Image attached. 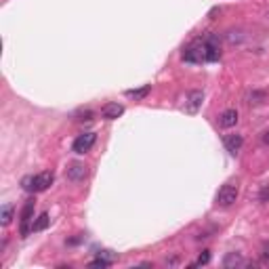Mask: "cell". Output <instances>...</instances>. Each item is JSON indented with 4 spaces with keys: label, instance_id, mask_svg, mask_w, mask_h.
Wrapping results in <instances>:
<instances>
[{
    "label": "cell",
    "instance_id": "cell-3",
    "mask_svg": "<svg viewBox=\"0 0 269 269\" xmlns=\"http://www.w3.org/2000/svg\"><path fill=\"white\" fill-rule=\"evenodd\" d=\"M202 46H204V61H219L221 57V45H219V38L215 34H206L202 36Z\"/></svg>",
    "mask_w": 269,
    "mask_h": 269
},
{
    "label": "cell",
    "instance_id": "cell-17",
    "mask_svg": "<svg viewBox=\"0 0 269 269\" xmlns=\"http://www.w3.org/2000/svg\"><path fill=\"white\" fill-rule=\"evenodd\" d=\"M248 99H250V105L254 103V105H261V103H263L265 101V93H259V90H252V93L248 95Z\"/></svg>",
    "mask_w": 269,
    "mask_h": 269
},
{
    "label": "cell",
    "instance_id": "cell-9",
    "mask_svg": "<svg viewBox=\"0 0 269 269\" xmlns=\"http://www.w3.org/2000/svg\"><path fill=\"white\" fill-rule=\"evenodd\" d=\"M124 114V105L122 103H105L101 108V116L105 120H116Z\"/></svg>",
    "mask_w": 269,
    "mask_h": 269
},
{
    "label": "cell",
    "instance_id": "cell-12",
    "mask_svg": "<svg viewBox=\"0 0 269 269\" xmlns=\"http://www.w3.org/2000/svg\"><path fill=\"white\" fill-rule=\"evenodd\" d=\"M242 265H246V261H244V257L240 252H227V254H225L223 267L231 269V267H242Z\"/></svg>",
    "mask_w": 269,
    "mask_h": 269
},
{
    "label": "cell",
    "instance_id": "cell-20",
    "mask_svg": "<svg viewBox=\"0 0 269 269\" xmlns=\"http://www.w3.org/2000/svg\"><path fill=\"white\" fill-rule=\"evenodd\" d=\"M90 118H93V112L84 110V112H80V118H78V120H90Z\"/></svg>",
    "mask_w": 269,
    "mask_h": 269
},
{
    "label": "cell",
    "instance_id": "cell-5",
    "mask_svg": "<svg viewBox=\"0 0 269 269\" xmlns=\"http://www.w3.org/2000/svg\"><path fill=\"white\" fill-rule=\"evenodd\" d=\"M236 200H238V185L227 183V185H223L221 189H219L215 202H217V206H221V208H229Z\"/></svg>",
    "mask_w": 269,
    "mask_h": 269
},
{
    "label": "cell",
    "instance_id": "cell-2",
    "mask_svg": "<svg viewBox=\"0 0 269 269\" xmlns=\"http://www.w3.org/2000/svg\"><path fill=\"white\" fill-rule=\"evenodd\" d=\"M34 206H36V200H34V198H30V200L23 204V208H21L19 231H21V236H23V238L32 231V225H34Z\"/></svg>",
    "mask_w": 269,
    "mask_h": 269
},
{
    "label": "cell",
    "instance_id": "cell-14",
    "mask_svg": "<svg viewBox=\"0 0 269 269\" xmlns=\"http://www.w3.org/2000/svg\"><path fill=\"white\" fill-rule=\"evenodd\" d=\"M48 223H51V219H48V212H42L36 221H34L32 231H45V229L48 227Z\"/></svg>",
    "mask_w": 269,
    "mask_h": 269
},
{
    "label": "cell",
    "instance_id": "cell-19",
    "mask_svg": "<svg viewBox=\"0 0 269 269\" xmlns=\"http://www.w3.org/2000/svg\"><path fill=\"white\" fill-rule=\"evenodd\" d=\"M259 202H269V185H263V189H261Z\"/></svg>",
    "mask_w": 269,
    "mask_h": 269
},
{
    "label": "cell",
    "instance_id": "cell-22",
    "mask_svg": "<svg viewBox=\"0 0 269 269\" xmlns=\"http://www.w3.org/2000/svg\"><path fill=\"white\" fill-rule=\"evenodd\" d=\"M263 254L269 259V242H265V244H263Z\"/></svg>",
    "mask_w": 269,
    "mask_h": 269
},
{
    "label": "cell",
    "instance_id": "cell-10",
    "mask_svg": "<svg viewBox=\"0 0 269 269\" xmlns=\"http://www.w3.org/2000/svg\"><path fill=\"white\" fill-rule=\"evenodd\" d=\"M244 143V139H242V134H227V137L223 139V145H225V150H227L231 156H236L240 152V147H242Z\"/></svg>",
    "mask_w": 269,
    "mask_h": 269
},
{
    "label": "cell",
    "instance_id": "cell-16",
    "mask_svg": "<svg viewBox=\"0 0 269 269\" xmlns=\"http://www.w3.org/2000/svg\"><path fill=\"white\" fill-rule=\"evenodd\" d=\"M110 265H112V261L105 259V257H99V259H95V261H90V263H89L90 269H103V267H110Z\"/></svg>",
    "mask_w": 269,
    "mask_h": 269
},
{
    "label": "cell",
    "instance_id": "cell-6",
    "mask_svg": "<svg viewBox=\"0 0 269 269\" xmlns=\"http://www.w3.org/2000/svg\"><path fill=\"white\" fill-rule=\"evenodd\" d=\"M202 101H204V93L202 90H189L187 97H185V105H183V112L185 114H198L202 108Z\"/></svg>",
    "mask_w": 269,
    "mask_h": 269
},
{
    "label": "cell",
    "instance_id": "cell-15",
    "mask_svg": "<svg viewBox=\"0 0 269 269\" xmlns=\"http://www.w3.org/2000/svg\"><path fill=\"white\" fill-rule=\"evenodd\" d=\"M13 210H15V206H13V204H4L2 210H0V223H2L4 227L11 223V219H13Z\"/></svg>",
    "mask_w": 269,
    "mask_h": 269
},
{
    "label": "cell",
    "instance_id": "cell-13",
    "mask_svg": "<svg viewBox=\"0 0 269 269\" xmlns=\"http://www.w3.org/2000/svg\"><path fill=\"white\" fill-rule=\"evenodd\" d=\"M152 93V84H145V87H141V89H131V90H126V97H131L134 99V101H143V99Z\"/></svg>",
    "mask_w": 269,
    "mask_h": 269
},
{
    "label": "cell",
    "instance_id": "cell-21",
    "mask_svg": "<svg viewBox=\"0 0 269 269\" xmlns=\"http://www.w3.org/2000/svg\"><path fill=\"white\" fill-rule=\"evenodd\" d=\"M261 139H263V143H265V145H269V131H265V133H263V137H261Z\"/></svg>",
    "mask_w": 269,
    "mask_h": 269
},
{
    "label": "cell",
    "instance_id": "cell-4",
    "mask_svg": "<svg viewBox=\"0 0 269 269\" xmlns=\"http://www.w3.org/2000/svg\"><path fill=\"white\" fill-rule=\"evenodd\" d=\"M183 61L187 63H202L204 61V46H202V38H196L192 45H187L183 48Z\"/></svg>",
    "mask_w": 269,
    "mask_h": 269
},
{
    "label": "cell",
    "instance_id": "cell-11",
    "mask_svg": "<svg viewBox=\"0 0 269 269\" xmlns=\"http://www.w3.org/2000/svg\"><path fill=\"white\" fill-rule=\"evenodd\" d=\"M219 124L223 126V129H231V126L238 124V112L236 110H225L221 118H219Z\"/></svg>",
    "mask_w": 269,
    "mask_h": 269
},
{
    "label": "cell",
    "instance_id": "cell-18",
    "mask_svg": "<svg viewBox=\"0 0 269 269\" xmlns=\"http://www.w3.org/2000/svg\"><path fill=\"white\" fill-rule=\"evenodd\" d=\"M210 263V252L208 250H202V254L198 257V261L194 263V267H202V265H208Z\"/></svg>",
    "mask_w": 269,
    "mask_h": 269
},
{
    "label": "cell",
    "instance_id": "cell-7",
    "mask_svg": "<svg viewBox=\"0 0 269 269\" xmlns=\"http://www.w3.org/2000/svg\"><path fill=\"white\" fill-rule=\"evenodd\" d=\"M95 141H97V133L78 134L76 141L72 143V150H74L76 154H87V152H90V147L95 145Z\"/></svg>",
    "mask_w": 269,
    "mask_h": 269
},
{
    "label": "cell",
    "instance_id": "cell-1",
    "mask_svg": "<svg viewBox=\"0 0 269 269\" xmlns=\"http://www.w3.org/2000/svg\"><path fill=\"white\" fill-rule=\"evenodd\" d=\"M53 179H55V175L45 171V173H38L34 177L23 179V187L27 189V192H45V189H48L53 185Z\"/></svg>",
    "mask_w": 269,
    "mask_h": 269
},
{
    "label": "cell",
    "instance_id": "cell-8",
    "mask_svg": "<svg viewBox=\"0 0 269 269\" xmlns=\"http://www.w3.org/2000/svg\"><path fill=\"white\" fill-rule=\"evenodd\" d=\"M66 177L69 181H74V183H80L84 181L89 177V168L82 164V162H72L67 168H66Z\"/></svg>",
    "mask_w": 269,
    "mask_h": 269
}]
</instances>
